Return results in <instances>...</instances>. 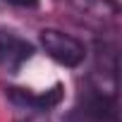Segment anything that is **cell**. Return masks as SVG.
Segmentation results:
<instances>
[{
    "label": "cell",
    "instance_id": "6da1fadb",
    "mask_svg": "<svg viewBox=\"0 0 122 122\" xmlns=\"http://www.w3.org/2000/svg\"><path fill=\"white\" fill-rule=\"evenodd\" d=\"M65 122H120L115 84L105 86V81H86L77 103L67 110Z\"/></svg>",
    "mask_w": 122,
    "mask_h": 122
},
{
    "label": "cell",
    "instance_id": "5b68a950",
    "mask_svg": "<svg viewBox=\"0 0 122 122\" xmlns=\"http://www.w3.org/2000/svg\"><path fill=\"white\" fill-rule=\"evenodd\" d=\"M5 5H12V7H22V10H36L38 7V0H0Z\"/></svg>",
    "mask_w": 122,
    "mask_h": 122
},
{
    "label": "cell",
    "instance_id": "3957f363",
    "mask_svg": "<svg viewBox=\"0 0 122 122\" xmlns=\"http://www.w3.org/2000/svg\"><path fill=\"white\" fill-rule=\"evenodd\" d=\"M34 46L15 34L12 29L0 26V70L7 74H17L29 60L34 57Z\"/></svg>",
    "mask_w": 122,
    "mask_h": 122
},
{
    "label": "cell",
    "instance_id": "8992f818",
    "mask_svg": "<svg viewBox=\"0 0 122 122\" xmlns=\"http://www.w3.org/2000/svg\"><path fill=\"white\" fill-rule=\"evenodd\" d=\"M17 122H48V117H46V112H26Z\"/></svg>",
    "mask_w": 122,
    "mask_h": 122
},
{
    "label": "cell",
    "instance_id": "277c9868",
    "mask_svg": "<svg viewBox=\"0 0 122 122\" xmlns=\"http://www.w3.org/2000/svg\"><path fill=\"white\" fill-rule=\"evenodd\" d=\"M5 96L10 98V103H15L17 108H22L26 112H48L55 105H60V101H62V84H55L53 89H48L43 93H34L29 89L10 86V89H5Z\"/></svg>",
    "mask_w": 122,
    "mask_h": 122
},
{
    "label": "cell",
    "instance_id": "7a4b0ae2",
    "mask_svg": "<svg viewBox=\"0 0 122 122\" xmlns=\"http://www.w3.org/2000/svg\"><path fill=\"white\" fill-rule=\"evenodd\" d=\"M38 41H41V48L46 50V55L53 57L62 67H79L86 57V46L77 36L65 34L60 29H43Z\"/></svg>",
    "mask_w": 122,
    "mask_h": 122
}]
</instances>
